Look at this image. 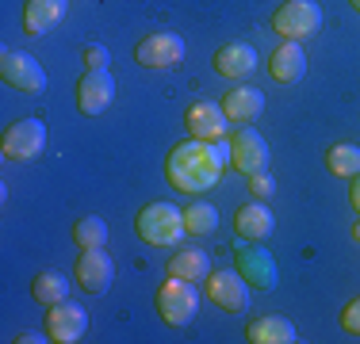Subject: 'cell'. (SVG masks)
<instances>
[{"instance_id": "obj_11", "label": "cell", "mask_w": 360, "mask_h": 344, "mask_svg": "<svg viewBox=\"0 0 360 344\" xmlns=\"http://www.w3.org/2000/svg\"><path fill=\"white\" fill-rule=\"evenodd\" d=\"M207 298L226 314H242L250 306V283L242 272H211L207 275Z\"/></svg>"}, {"instance_id": "obj_26", "label": "cell", "mask_w": 360, "mask_h": 344, "mask_svg": "<svg viewBox=\"0 0 360 344\" xmlns=\"http://www.w3.org/2000/svg\"><path fill=\"white\" fill-rule=\"evenodd\" d=\"M81 62H84V69H108L111 54H108V46H100V42H89V46L81 50Z\"/></svg>"}, {"instance_id": "obj_9", "label": "cell", "mask_w": 360, "mask_h": 344, "mask_svg": "<svg viewBox=\"0 0 360 344\" xmlns=\"http://www.w3.org/2000/svg\"><path fill=\"white\" fill-rule=\"evenodd\" d=\"M0 73H4V81L12 84V88L27 92V96H39V92L46 88V73H42V65L31 54H20V50H4V58H0Z\"/></svg>"}, {"instance_id": "obj_22", "label": "cell", "mask_w": 360, "mask_h": 344, "mask_svg": "<svg viewBox=\"0 0 360 344\" xmlns=\"http://www.w3.org/2000/svg\"><path fill=\"white\" fill-rule=\"evenodd\" d=\"M31 295H35V303H42V306L65 303V295H70V279H65L62 272L46 268V272L35 275V283H31Z\"/></svg>"}, {"instance_id": "obj_7", "label": "cell", "mask_w": 360, "mask_h": 344, "mask_svg": "<svg viewBox=\"0 0 360 344\" xmlns=\"http://www.w3.org/2000/svg\"><path fill=\"white\" fill-rule=\"evenodd\" d=\"M77 287L89 291V295H104L111 287V279H115V256L108 253V249H81V256H77Z\"/></svg>"}, {"instance_id": "obj_5", "label": "cell", "mask_w": 360, "mask_h": 344, "mask_svg": "<svg viewBox=\"0 0 360 344\" xmlns=\"http://www.w3.org/2000/svg\"><path fill=\"white\" fill-rule=\"evenodd\" d=\"M134 62L142 69H173L184 62V39L176 31H153L134 46Z\"/></svg>"}, {"instance_id": "obj_27", "label": "cell", "mask_w": 360, "mask_h": 344, "mask_svg": "<svg viewBox=\"0 0 360 344\" xmlns=\"http://www.w3.org/2000/svg\"><path fill=\"white\" fill-rule=\"evenodd\" d=\"M250 192H253V199H269V195L276 192V180H272L269 172H253V176H250Z\"/></svg>"}, {"instance_id": "obj_14", "label": "cell", "mask_w": 360, "mask_h": 344, "mask_svg": "<svg viewBox=\"0 0 360 344\" xmlns=\"http://www.w3.org/2000/svg\"><path fill=\"white\" fill-rule=\"evenodd\" d=\"M184 126H188V134H192L195 142H219V138H226L230 119H226V111H222V103L200 100V103L188 107Z\"/></svg>"}, {"instance_id": "obj_25", "label": "cell", "mask_w": 360, "mask_h": 344, "mask_svg": "<svg viewBox=\"0 0 360 344\" xmlns=\"http://www.w3.org/2000/svg\"><path fill=\"white\" fill-rule=\"evenodd\" d=\"M215 226H219V211H215L211 203H192V206H184V230H188V234L207 237V234H215Z\"/></svg>"}, {"instance_id": "obj_15", "label": "cell", "mask_w": 360, "mask_h": 344, "mask_svg": "<svg viewBox=\"0 0 360 344\" xmlns=\"http://www.w3.org/2000/svg\"><path fill=\"white\" fill-rule=\"evenodd\" d=\"M211 62H215L219 77H226V81L238 84V81H245V77L257 69V50L250 46V42H226Z\"/></svg>"}, {"instance_id": "obj_12", "label": "cell", "mask_w": 360, "mask_h": 344, "mask_svg": "<svg viewBox=\"0 0 360 344\" xmlns=\"http://www.w3.org/2000/svg\"><path fill=\"white\" fill-rule=\"evenodd\" d=\"M46 333L54 344H77L89 333V314H84V306L54 303L46 310Z\"/></svg>"}, {"instance_id": "obj_10", "label": "cell", "mask_w": 360, "mask_h": 344, "mask_svg": "<svg viewBox=\"0 0 360 344\" xmlns=\"http://www.w3.org/2000/svg\"><path fill=\"white\" fill-rule=\"evenodd\" d=\"M230 165L245 176L269 168V142L253 131V126H242L234 138H230Z\"/></svg>"}, {"instance_id": "obj_13", "label": "cell", "mask_w": 360, "mask_h": 344, "mask_svg": "<svg viewBox=\"0 0 360 344\" xmlns=\"http://www.w3.org/2000/svg\"><path fill=\"white\" fill-rule=\"evenodd\" d=\"M238 272L245 275L250 287H261V291H272L280 283V272H276V260H272L269 249L261 245H238Z\"/></svg>"}, {"instance_id": "obj_23", "label": "cell", "mask_w": 360, "mask_h": 344, "mask_svg": "<svg viewBox=\"0 0 360 344\" xmlns=\"http://www.w3.org/2000/svg\"><path fill=\"white\" fill-rule=\"evenodd\" d=\"M326 168L341 180L360 176V145H330L326 150Z\"/></svg>"}, {"instance_id": "obj_32", "label": "cell", "mask_w": 360, "mask_h": 344, "mask_svg": "<svg viewBox=\"0 0 360 344\" xmlns=\"http://www.w3.org/2000/svg\"><path fill=\"white\" fill-rule=\"evenodd\" d=\"M349 4H353V8H356V12H360V0H349Z\"/></svg>"}, {"instance_id": "obj_31", "label": "cell", "mask_w": 360, "mask_h": 344, "mask_svg": "<svg viewBox=\"0 0 360 344\" xmlns=\"http://www.w3.org/2000/svg\"><path fill=\"white\" fill-rule=\"evenodd\" d=\"M353 237H356V241H360V222H356V226H353Z\"/></svg>"}, {"instance_id": "obj_28", "label": "cell", "mask_w": 360, "mask_h": 344, "mask_svg": "<svg viewBox=\"0 0 360 344\" xmlns=\"http://www.w3.org/2000/svg\"><path fill=\"white\" fill-rule=\"evenodd\" d=\"M341 325H345V333H356L360 337V298H353V303L341 310Z\"/></svg>"}, {"instance_id": "obj_1", "label": "cell", "mask_w": 360, "mask_h": 344, "mask_svg": "<svg viewBox=\"0 0 360 344\" xmlns=\"http://www.w3.org/2000/svg\"><path fill=\"white\" fill-rule=\"evenodd\" d=\"M222 157L215 153V142H184V145H173L165 157V176L176 192L184 195H200L207 187H215L222 180Z\"/></svg>"}, {"instance_id": "obj_6", "label": "cell", "mask_w": 360, "mask_h": 344, "mask_svg": "<svg viewBox=\"0 0 360 344\" xmlns=\"http://www.w3.org/2000/svg\"><path fill=\"white\" fill-rule=\"evenodd\" d=\"M42 145H46V126H42V119H20V123H12L0 138V150H4L8 161H35L42 153Z\"/></svg>"}, {"instance_id": "obj_8", "label": "cell", "mask_w": 360, "mask_h": 344, "mask_svg": "<svg viewBox=\"0 0 360 344\" xmlns=\"http://www.w3.org/2000/svg\"><path fill=\"white\" fill-rule=\"evenodd\" d=\"M115 100V77L108 69H84L77 81V111L81 115H104Z\"/></svg>"}, {"instance_id": "obj_21", "label": "cell", "mask_w": 360, "mask_h": 344, "mask_svg": "<svg viewBox=\"0 0 360 344\" xmlns=\"http://www.w3.org/2000/svg\"><path fill=\"white\" fill-rule=\"evenodd\" d=\"M169 275H180V279H192V283H200V279H207L211 275V256L203 253V249H180V253L169 256Z\"/></svg>"}, {"instance_id": "obj_18", "label": "cell", "mask_w": 360, "mask_h": 344, "mask_svg": "<svg viewBox=\"0 0 360 344\" xmlns=\"http://www.w3.org/2000/svg\"><path fill=\"white\" fill-rule=\"evenodd\" d=\"M234 230H238V237H245V241H269L272 230H276V218H272L269 206L250 203V206H238Z\"/></svg>"}, {"instance_id": "obj_16", "label": "cell", "mask_w": 360, "mask_h": 344, "mask_svg": "<svg viewBox=\"0 0 360 344\" xmlns=\"http://www.w3.org/2000/svg\"><path fill=\"white\" fill-rule=\"evenodd\" d=\"M65 12H70V0H27L23 4V31L39 39V34L54 31L65 20Z\"/></svg>"}, {"instance_id": "obj_4", "label": "cell", "mask_w": 360, "mask_h": 344, "mask_svg": "<svg viewBox=\"0 0 360 344\" xmlns=\"http://www.w3.org/2000/svg\"><path fill=\"white\" fill-rule=\"evenodd\" d=\"M322 27V8L314 0H284L272 12V31L284 34L288 42H303Z\"/></svg>"}, {"instance_id": "obj_2", "label": "cell", "mask_w": 360, "mask_h": 344, "mask_svg": "<svg viewBox=\"0 0 360 344\" xmlns=\"http://www.w3.org/2000/svg\"><path fill=\"white\" fill-rule=\"evenodd\" d=\"M134 230H139V237L146 241V245H153V249H169V245H176V241L188 234L184 230V211H176V203L142 206L139 218H134Z\"/></svg>"}, {"instance_id": "obj_3", "label": "cell", "mask_w": 360, "mask_h": 344, "mask_svg": "<svg viewBox=\"0 0 360 344\" xmlns=\"http://www.w3.org/2000/svg\"><path fill=\"white\" fill-rule=\"evenodd\" d=\"M200 310V291H195L192 279H180V275H169L158 287V314L165 325H188Z\"/></svg>"}, {"instance_id": "obj_20", "label": "cell", "mask_w": 360, "mask_h": 344, "mask_svg": "<svg viewBox=\"0 0 360 344\" xmlns=\"http://www.w3.org/2000/svg\"><path fill=\"white\" fill-rule=\"evenodd\" d=\"M245 337H250L253 344H295L299 333H295V325H291L288 317L269 314V317H257V322H250Z\"/></svg>"}, {"instance_id": "obj_19", "label": "cell", "mask_w": 360, "mask_h": 344, "mask_svg": "<svg viewBox=\"0 0 360 344\" xmlns=\"http://www.w3.org/2000/svg\"><path fill=\"white\" fill-rule=\"evenodd\" d=\"M269 73L276 77L280 84L303 81V73H307V54H303V46H299V42H284V46H280L276 54L269 58Z\"/></svg>"}, {"instance_id": "obj_24", "label": "cell", "mask_w": 360, "mask_h": 344, "mask_svg": "<svg viewBox=\"0 0 360 344\" xmlns=\"http://www.w3.org/2000/svg\"><path fill=\"white\" fill-rule=\"evenodd\" d=\"M73 241L81 249H104L108 245V222L100 214H84L73 222Z\"/></svg>"}, {"instance_id": "obj_29", "label": "cell", "mask_w": 360, "mask_h": 344, "mask_svg": "<svg viewBox=\"0 0 360 344\" xmlns=\"http://www.w3.org/2000/svg\"><path fill=\"white\" fill-rule=\"evenodd\" d=\"M46 340H50V333H35V329L15 333V344H46Z\"/></svg>"}, {"instance_id": "obj_30", "label": "cell", "mask_w": 360, "mask_h": 344, "mask_svg": "<svg viewBox=\"0 0 360 344\" xmlns=\"http://www.w3.org/2000/svg\"><path fill=\"white\" fill-rule=\"evenodd\" d=\"M349 203H353V211L360 214V176H353V187H349Z\"/></svg>"}, {"instance_id": "obj_17", "label": "cell", "mask_w": 360, "mask_h": 344, "mask_svg": "<svg viewBox=\"0 0 360 344\" xmlns=\"http://www.w3.org/2000/svg\"><path fill=\"white\" fill-rule=\"evenodd\" d=\"M222 111H226L230 123H253L257 115L264 111V96L257 88H250V84H234V88L222 96Z\"/></svg>"}]
</instances>
